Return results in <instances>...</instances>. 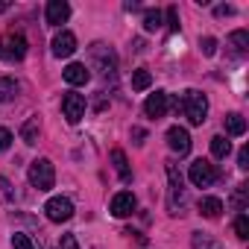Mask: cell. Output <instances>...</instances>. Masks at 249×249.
<instances>
[{"label": "cell", "instance_id": "4", "mask_svg": "<svg viewBox=\"0 0 249 249\" xmlns=\"http://www.w3.org/2000/svg\"><path fill=\"white\" fill-rule=\"evenodd\" d=\"M188 176H191V182H194L196 188H208V185H214V182L220 179V173H217V167H214L211 161H205V159H196V161L191 164V170H188Z\"/></svg>", "mask_w": 249, "mask_h": 249}, {"label": "cell", "instance_id": "35", "mask_svg": "<svg viewBox=\"0 0 249 249\" xmlns=\"http://www.w3.org/2000/svg\"><path fill=\"white\" fill-rule=\"evenodd\" d=\"M9 9V3H6V0H0V12H6Z\"/></svg>", "mask_w": 249, "mask_h": 249}, {"label": "cell", "instance_id": "22", "mask_svg": "<svg viewBox=\"0 0 249 249\" xmlns=\"http://www.w3.org/2000/svg\"><path fill=\"white\" fill-rule=\"evenodd\" d=\"M167 179H170V191L182 196V191H185V188H182V173L176 170V164H173V161H167Z\"/></svg>", "mask_w": 249, "mask_h": 249}, {"label": "cell", "instance_id": "26", "mask_svg": "<svg viewBox=\"0 0 249 249\" xmlns=\"http://www.w3.org/2000/svg\"><path fill=\"white\" fill-rule=\"evenodd\" d=\"M234 234H237L240 240L249 237V217H246V214H237V220H234Z\"/></svg>", "mask_w": 249, "mask_h": 249}, {"label": "cell", "instance_id": "18", "mask_svg": "<svg viewBox=\"0 0 249 249\" xmlns=\"http://www.w3.org/2000/svg\"><path fill=\"white\" fill-rule=\"evenodd\" d=\"M226 132H229V135H243V132H246V120H243V114H237V111L226 114Z\"/></svg>", "mask_w": 249, "mask_h": 249}, {"label": "cell", "instance_id": "7", "mask_svg": "<svg viewBox=\"0 0 249 249\" xmlns=\"http://www.w3.org/2000/svg\"><path fill=\"white\" fill-rule=\"evenodd\" d=\"M62 114L68 117V123H79V120L85 117V97L68 91V94L62 97Z\"/></svg>", "mask_w": 249, "mask_h": 249}, {"label": "cell", "instance_id": "10", "mask_svg": "<svg viewBox=\"0 0 249 249\" xmlns=\"http://www.w3.org/2000/svg\"><path fill=\"white\" fill-rule=\"evenodd\" d=\"M167 144H170V150H173L176 156H188V153H191V135H188V129L170 126V129H167Z\"/></svg>", "mask_w": 249, "mask_h": 249}, {"label": "cell", "instance_id": "32", "mask_svg": "<svg viewBox=\"0 0 249 249\" xmlns=\"http://www.w3.org/2000/svg\"><path fill=\"white\" fill-rule=\"evenodd\" d=\"M237 167H240V170L249 167V147H240V153H237Z\"/></svg>", "mask_w": 249, "mask_h": 249}, {"label": "cell", "instance_id": "19", "mask_svg": "<svg viewBox=\"0 0 249 249\" xmlns=\"http://www.w3.org/2000/svg\"><path fill=\"white\" fill-rule=\"evenodd\" d=\"M161 27H164L161 12H159V9H147V12H144V30H147V33H156V30H161Z\"/></svg>", "mask_w": 249, "mask_h": 249}, {"label": "cell", "instance_id": "23", "mask_svg": "<svg viewBox=\"0 0 249 249\" xmlns=\"http://www.w3.org/2000/svg\"><path fill=\"white\" fill-rule=\"evenodd\" d=\"M246 194H249L246 185H237L234 194H231V208H234L237 214H243V208H246Z\"/></svg>", "mask_w": 249, "mask_h": 249}, {"label": "cell", "instance_id": "8", "mask_svg": "<svg viewBox=\"0 0 249 249\" xmlns=\"http://www.w3.org/2000/svg\"><path fill=\"white\" fill-rule=\"evenodd\" d=\"M53 56H59V59H68V56H73V50H76V36L71 33V30H62V33H56V38H53Z\"/></svg>", "mask_w": 249, "mask_h": 249}, {"label": "cell", "instance_id": "31", "mask_svg": "<svg viewBox=\"0 0 249 249\" xmlns=\"http://www.w3.org/2000/svg\"><path fill=\"white\" fill-rule=\"evenodd\" d=\"M59 249H79V243H76V237H73V234H62Z\"/></svg>", "mask_w": 249, "mask_h": 249}, {"label": "cell", "instance_id": "13", "mask_svg": "<svg viewBox=\"0 0 249 249\" xmlns=\"http://www.w3.org/2000/svg\"><path fill=\"white\" fill-rule=\"evenodd\" d=\"M91 79V73H88V68L82 65V62H71L68 68H65V82L68 85H85Z\"/></svg>", "mask_w": 249, "mask_h": 249}, {"label": "cell", "instance_id": "6", "mask_svg": "<svg viewBox=\"0 0 249 249\" xmlns=\"http://www.w3.org/2000/svg\"><path fill=\"white\" fill-rule=\"evenodd\" d=\"M0 56L9 59V62H21L27 56V38L21 33H9L3 38V44H0Z\"/></svg>", "mask_w": 249, "mask_h": 249}, {"label": "cell", "instance_id": "16", "mask_svg": "<svg viewBox=\"0 0 249 249\" xmlns=\"http://www.w3.org/2000/svg\"><path fill=\"white\" fill-rule=\"evenodd\" d=\"M111 164H114V170H117V176L123 182L132 179V170H129V161H126V153L123 150H111Z\"/></svg>", "mask_w": 249, "mask_h": 249}, {"label": "cell", "instance_id": "27", "mask_svg": "<svg viewBox=\"0 0 249 249\" xmlns=\"http://www.w3.org/2000/svg\"><path fill=\"white\" fill-rule=\"evenodd\" d=\"M12 246H15V249H38V246L30 240V234H21V231L12 234Z\"/></svg>", "mask_w": 249, "mask_h": 249}, {"label": "cell", "instance_id": "17", "mask_svg": "<svg viewBox=\"0 0 249 249\" xmlns=\"http://www.w3.org/2000/svg\"><path fill=\"white\" fill-rule=\"evenodd\" d=\"M229 44H231V50H234L237 56H243V53L249 50V33H246V30H234V33L229 36Z\"/></svg>", "mask_w": 249, "mask_h": 249}, {"label": "cell", "instance_id": "21", "mask_svg": "<svg viewBox=\"0 0 249 249\" xmlns=\"http://www.w3.org/2000/svg\"><path fill=\"white\" fill-rule=\"evenodd\" d=\"M229 153H231V144L226 141V135H214L211 138V156L214 159H226Z\"/></svg>", "mask_w": 249, "mask_h": 249}, {"label": "cell", "instance_id": "29", "mask_svg": "<svg viewBox=\"0 0 249 249\" xmlns=\"http://www.w3.org/2000/svg\"><path fill=\"white\" fill-rule=\"evenodd\" d=\"M164 18H167V27H170V30H179V9H176V6H167Z\"/></svg>", "mask_w": 249, "mask_h": 249}, {"label": "cell", "instance_id": "1", "mask_svg": "<svg viewBox=\"0 0 249 249\" xmlns=\"http://www.w3.org/2000/svg\"><path fill=\"white\" fill-rule=\"evenodd\" d=\"M179 108L185 111V117H188L191 126H202V123H205V114H208V100H205V94H199V91L191 88V91L182 94Z\"/></svg>", "mask_w": 249, "mask_h": 249}, {"label": "cell", "instance_id": "33", "mask_svg": "<svg viewBox=\"0 0 249 249\" xmlns=\"http://www.w3.org/2000/svg\"><path fill=\"white\" fill-rule=\"evenodd\" d=\"M132 138H135V144H144L147 132H144V129H132Z\"/></svg>", "mask_w": 249, "mask_h": 249}, {"label": "cell", "instance_id": "20", "mask_svg": "<svg viewBox=\"0 0 249 249\" xmlns=\"http://www.w3.org/2000/svg\"><path fill=\"white\" fill-rule=\"evenodd\" d=\"M150 85H153V73H150L147 68H138V71L132 73V88H135V91H147Z\"/></svg>", "mask_w": 249, "mask_h": 249}, {"label": "cell", "instance_id": "34", "mask_svg": "<svg viewBox=\"0 0 249 249\" xmlns=\"http://www.w3.org/2000/svg\"><path fill=\"white\" fill-rule=\"evenodd\" d=\"M231 12H234L231 6H217V15H231Z\"/></svg>", "mask_w": 249, "mask_h": 249}, {"label": "cell", "instance_id": "5", "mask_svg": "<svg viewBox=\"0 0 249 249\" xmlns=\"http://www.w3.org/2000/svg\"><path fill=\"white\" fill-rule=\"evenodd\" d=\"M44 214H47V220H53V223H68V220L73 217V202H71L68 196H53V199H47Z\"/></svg>", "mask_w": 249, "mask_h": 249}, {"label": "cell", "instance_id": "2", "mask_svg": "<svg viewBox=\"0 0 249 249\" xmlns=\"http://www.w3.org/2000/svg\"><path fill=\"white\" fill-rule=\"evenodd\" d=\"M30 185L38 188V191H50L56 185V170H53L50 159H36L30 164Z\"/></svg>", "mask_w": 249, "mask_h": 249}, {"label": "cell", "instance_id": "28", "mask_svg": "<svg viewBox=\"0 0 249 249\" xmlns=\"http://www.w3.org/2000/svg\"><path fill=\"white\" fill-rule=\"evenodd\" d=\"M199 50H202L205 56H214V53H217V41H214L211 36H205V38H199Z\"/></svg>", "mask_w": 249, "mask_h": 249}, {"label": "cell", "instance_id": "12", "mask_svg": "<svg viewBox=\"0 0 249 249\" xmlns=\"http://www.w3.org/2000/svg\"><path fill=\"white\" fill-rule=\"evenodd\" d=\"M44 18L50 27H62L68 18H71V6L65 3V0H50L47 9H44Z\"/></svg>", "mask_w": 249, "mask_h": 249}, {"label": "cell", "instance_id": "15", "mask_svg": "<svg viewBox=\"0 0 249 249\" xmlns=\"http://www.w3.org/2000/svg\"><path fill=\"white\" fill-rule=\"evenodd\" d=\"M196 208H199V214H202V217H208V220H217V217L223 214V202H220L217 196H202Z\"/></svg>", "mask_w": 249, "mask_h": 249}, {"label": "cell", "instance_id": "3", "mask_svg": "<svg viewBox=\"0 0 249 249\" xmlns=\"http://www.w3.org/2000/svg\"><path fill=\"white\" fill-rule=\"evenodd\" d=\"M91 59L97 62V68H100V73H103L106 79H114V76H117V56H114L111 47H106L103 41L91 44Z\"/></svg>", "mask_w": 249, "mask_h": 249}, {"label": "cell", "instance_id": "14", "mask_svg": "<svg viewBox=\"0 0 249 249\" xmlns=\"http://www.w3.org/2000/svg\"><path fill=\"white\" fill-rule=\"evenodd\" d=\"M38 135H41V123H38V117H27L24 126H21V141L33 147V144H38Z\"/></svg>", "mask_w": 249, "mask_h": 249}, {"label": "cell", "instance_id": "25", "mask_svg": "<svg viewBox=\"0 0 249 249\" xmlns=\"http://www.w3.org/2000/svg\"><path fill=\"white\" fill-rule=\"evenodd\" d=\"M191 243H194V249H220V243H217V240H211V237H208V234H202V231H196Z\"/></svg>", "mask_w": 249, "mask_h": 249}, {"label": "cell", "instance_id": "30", "mask_svg": "<svg viewBox=\"0 0 249 249\" xmlns=\"http://www.w3.org/2000/svg\"><path fill=\"white\" fill-rule=\"evenodd\" d=\"M9 144H12V132H9L6 126H0V153H6Z\"/></svg>", "mask_w": 249, "mask_h": 249}, {"label": "cell", "instance_id": "24", "mask_svg": "<svg viewBox=\"0 0 249 249\" xmlns=\"http://www.w3.org/2000/svg\"><path fill=\"white\" fill-rule=\"evenodd\" d=\"M18 94V82L15 79H0V103H9Z\"/></svg>", "mask_w": 249, "mask_h": 249}, {"label": "cell", "instance_id": "9", "mask_svg": "<svg viewBox=\"0 0 249 249\" xmlns=\"http://www.w3.org/2000/svg\"><path fill=\"white\" fill-rule=\"evenodd\" d=\"M167 108H170V94H164V91H156V94H150L147 97V103H144V111H147V117H164L167 114Z\"/></svg>", "mask_w": 249, "mask_h": 249}, {"label": "cell", "instance_id": "11", "mask_svg": "<svg viewBox=\"0 0 249 249\" xmlns=\"http://www.w3.org/2000/svg\"><path fill=\"white\" fill-rule=\"evenodd\" d=\"M135 208H138V202H135V194H129V191H120L111 196V214L114 217H129Z\"/></svg>", "mask_w": 249, "mask_h": 249}]
</instances>
